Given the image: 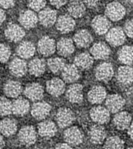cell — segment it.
<instances>
[{
    "label": "cell",
    "instance_id": "cell-16",
    "mask_svg": "<svg viewBox=\"0 0 133 149\" xmlns=\"http://www.w3.org/2000/svg\"><path fill=\"white\" fill-rule=\"evenodd\" d=\"M46 90L52 96L58 97L64 93L66 90V86L62 80L58 78H54L47 81Z\"/></svg>",
    "mask_w": 133,
    "mask_h": 149
},
{
    "label": "cell",
    "instance_id": "cell-2",
    "mask_svg": "<svg viewBox=\"0 0 133 149\" xmlns=\"http://www.w3.org/2000/svg\"><path fill=\"white\" fill-rule=\"evenodd\" d=\"M37 131L33 126H24L19 130L18 134L19 141L25 146L34 144L37 140Z\"/></svg>",
    "mask_w": 133,
    "mask_h": 149
},
{
    "label": "cell",
    "instance_id": "cell-25",
    "mask_svg": "<svg viewBox=\"0 0 133 149\" xmlns=\"http://www.w3.org/2000/svg\"><path fill=\"white\" fill-rule=\"evenodd\" d=\"M68 11L73 18H80L86 13V5L82 0H71L68 5Z\"/></svg>",
    "mask_w": 133,
    "mask_h": 149
},
{
    "label": "cell",
    "instance_id": "cell-50",
    "mask_svg": "<svg viewBox=\"0 0 133 149\" xmlns=\"http://www.w3.org/2000/svg\"><path fill=\"white\" fill-rule=\"evenodd\" d=\"M128 1L130 2V3H132L133 4V0H128Z\"/></svg>",
    "mask_w": 133,
    "mask_h": 149
},
{
    "label": "cell",
    "instance_id": "cell-36",
    "mask_svg": "<svg viewBox=\"0 0 133 149\" xmlns=\"http://www.w3.org/2000/svg\"><path fill=\"white\" fill-rule=\"evenodd\" d=\"M118 60L125 66H130L133 63V47L125 46L118 52Z\"/></svg>",
    "mask_w": 133,
    "mask_h": 149
},
{
    "label": "cell",
    "instance_id": "cell-49",
    "mask_svg": "<svg viewBox=\"0 0 133 149\" xmlns=\"http://www.w3.org/2000/svg\"><path fill=\"white\" fill-rule=\"evenodd\" d=\"M5 140H4V138L2 136V135L0 134V149H2L5 147Z\"/></svg>",
    "mask_w": 133,
    "mask_h": 149
},
{
    "label": "cell",
    "instance_id": "cell-22",
    "mask_svg": "<svg viewBox=\"0 0 133 149\" xmlns=\"http://www.w3.org/2000/svg\"><path fill=\"white\" fill-rule=\"evenodd\" d=\"M30 110V103L25 98H17L12 102V113L18 116L26 115Z\"/></svg>",
    "mask_w": 133,
    "mask_h": 149
},
{
    "label": "cell",
    "instance_id": "cell-30",
    "mask_svg": "<svg viewBox=\"0 0 133 149\" xmlns=\"http://www.w3.org/2000/svg\"><path fill=\"white\" fill-rule=\"evenodd\" d=\"M36 48L30 41H23L17 48V55L22 59H28L34 55Z\"/></svg>",
    "mask_w": 133,
    "mask_h": 149
},
{
    "label": "cell",
    "instance_id": "cell-1",
    "mask_svg": "<svg viewBox=\"0 0 133 149\" xmlns=\"http://www.w3.org/2000/svg\"><path fill=\"white\" fill-rule=\"evenodd\" d=\"M106 17L112 21L121 20L126 14V9L122 4L118 2H110L107 5L105 10Z\"/></svg>",
    "mask_w": 133,
    "mask_h": 149
},
{
    "label": "cell",
    "instance_id": "cell-32",
    "mask_svg": "<svg viewBox=\"0 0 133 149\" xmlns=\"http://www.w3.org/2000/svg\"><path fill=\"white\" fill-rule=\"evenodd\" d=\"M62 79L67 83H74L80 78V72L74 64H67L62 70Z\"/></svg>",
    "mask_w": 133,
    "mask_h": 149
},
{
    "label": "cell",
    "instance_id": "cell-35",
    "mask_svg": "<svg viewBox=\"0 0 133 149\" xmlns=\"http://www.w3.org/2000/svg\"><path fill=\"white\" fill-rule=\"evenodd\" d=\"M46 62L40 58H35L30 61L28 70L30 74L36 77H39L46 71Z\"/></svg>",
    "mask_w": 133,
    "mask_h": 149
},
{
    "label": "cell",
    "instance_id": "cell-43",
    "mask_svg": "<svg viewBox=\"0 0 133 149\" xmlns=\"http://www.w3.org/2000/svg\"><path fill=\"white\" fill-rule=\"evenodd\" d=\"M15 0H0V7L1 8H10L14 5Z\"/></svg>",
    "mask_w": 133,
    "mask_h": 149
},
{
    "label": "cell",
    "instance_id": "cell-27",
    "mask_svg": "<svg viewBox=\"0 0 133 149\" xmlns=\"http://www.w3.org/2000/svg\"><path fill=\"white\" fill-rule=\"evenodd\" d=\"M89 139L94 144H101L106 137V132L104 127L100 125H95L90 127L89 131Z\"/></svg>",
    "mask_w": 133,
    "mask_h": 149
},
{
    "label": "cell",
    "instance_id": "cell-40",
    "mask_svg": "<svg viewBox=\"0 0 133 149\" xmlns=\"http://www.w3.org/2000/svg\"><path fill=\"white\" fill-rule=\"evenodd\" d=\"M11 54V51L8 46L0 43V63H5L9 60Z\"/></svg>",
    "mask_w": 133,
    "mask_h": 149
},
{
    "label": "cell",
    "instance_id": "cell-19",
    "mask_svg": "<svg viewBox=\"0 0 133 149\" xmlns=\"http://www.w3.org/2000/svg\"><path fill=\"white\" fill-rule=\"evenodd\" d=\"M9 70L14 76L21 78L27 72L28 66L23 59L16 58L12 60L9 64Z\"/></svg>",
    "mask_w": 133,
    "mask_h": 149
},
{
    "label": "cell",
    "instance_id": "cell-17",
    "mask_svg": "<svg viewBox=\"0 0 133 149\" xmlns=\"http://www.w3.org/2000/svg\"><path fill=\"white\" fill-rule=\"evenodd\" d=\"M57 13L55 10L51 8H44L40 10L38 15V20L45 27L52 26L57 22Z\"/></svg>",
    "mask_w": 133,
    "mask_h": 149
},
{
    "label": "cell",
    "instance_id": "cell-6",
    "mask_svg": "<svg viewBox=\"0 0 133 149\" xmlns=\"http://www.w3.org/2000/svg\"><path fill=\"white\" fill-rule=\"evenodd\" d=\"M64 139L70 146H78L83 141V135L78 127H71L65 130Z\"/></svg>",
    "mask_w": 133,
    "mask_h": 149
},
{
    "label": "cell",
    "instance_id": "cell-11",
    "mask_svg": "<svg viewBox=\"0 0 133 149\" xmlns=\"http://www.w3.org/2000/svg\"><path fill=\"white\" fill-rule=\"evenodd\" d=\"M114 75L113 66L109 63H102L98 65L95 70V77L100 81L107 82Z\"/></svg>",
    "mask_w": 133,
    "mask_h": 149
},
{
    "label": "cell",
    "instance_id": "cell-48",
    "mask_svg": "<svg viewBox=\"0 0 133 149\" xmlns=\"http://www.w3.org/2000/svg\"><path fill=\"white\" fill-rule=\"evenodd\" d=\"M128 134H129V136H130V138H131L132 140L133 141V122L132 123H131L130 126L129 127Z\"/></svg>",
    "mask_w": 133,
    "mask_h": 149
},
{
    "label": "cell",
    "instance_id": "cell-15",
    "mask_svg": "<svg viewBox=\"0 0 133 149\" xmlns=\"http://www.w3.org/2000/svg\"><path fill=\"white\" fill-rule=\"evenodd\" d=\"M43 93L44 90L42 86L38 83L29 84L24 90L25 96L33 102L41 100L43 97Z\"/></svg>",
    "mask_w": 133,
    "mask_h": 149
},
{
    "label": "cell",
    "instance_id": "cell-3",
    "mask_svg": "<svg viewBox=\"0 0 133 149\" xmlns=\"http://www.w3.org/2000/svg\"><path fill=\"white\" fill-rule=\"evenodd\" d=\"M75 119L74 113L67 107L60 108L56 114V122L61 128H66L71 125Z\"/></svg>",
    "mask_w": 133,
    "mask_h": 149
},
{
    "label": "cell",
    "instance_id": "cell-31",
    "mask_svg": "<svg viewBox=\"0 0 133 149\" xmlns=\"http://www.w3.org/2000/svg\"><path fill=\"white\" fill-rule=\"evenodd\" d=\"M93 38L89 31L86 29L78 31L74 36V42L80 48H86L89 46L92 42Z\"/></svg>",
    "mask_w": 133,
    "mask_h": 149
},
{
    "label": "cell",
    "instance_id": "cell-20",
    "mask_svg": "<svg viewBox=\"0 0 133 149\" xmlns=\"http://www.w3.org/2000/svg\"><path fill=\"white\" fill-rule=\"evenodd\" d=\"M57 132V128L55 123L51 120H46L38 125V134L42 137L51 138Z\"/></svg>",
    "mask_w": 133,
    "mask_h": 149
},
{
    "label": "cell",
    "instance_id": "cell-10",
    "mask_svg": "<svg viewBox=\"0 0 133 149\" xmlns=\"http://www.w3.org/2000/svg\"><path fill=\"white\" fill-rule=\"evenodd\" d=\"M5 35L10 42H17L25 37V33L20 26L15 23H10L5 29Z\"/></svg>",
    "mask_w": 133,
    "mask_h": 149
},
{
    "label": "cell",
    "instance_id": "cell-28",
    "mask_svg": "<svg viewBox=\"0 0 133 149\" xmlns=\"http://www.w3.org/2000/svg\"><path fill=\"white\" fill-rule=\"evenodd\" d=\"M17 130V123L16 120L10 118H5L0 121V134L5 136H11Z\"/></svg>",
    "mask_w": 133,
    "mask_h": 149
},
{
    "label": "cell",
    "instance_id": "cell-45",
    "mask_svg": "<svg viewBox=\"0 0 133 149\" xmlns=\"http://www.w3.org/2000/svg\"><path fill=\"white\" fill-rule=\"evenodd\" d=\"M82 1L88 7L94 8L98 5L100 0H82Z\"/></svg>",
    "mask_w": 133,
    "mask_h": 149
},
{
    "label": "cell",
    "instance_id": "cell-4",
    "mask_svg": "<svg viewBox=\"0 0 133 149\" xmlns=\"http://www.w3.org/2000/svg\"><path fill=\"white\" fill-rule=\"evenodd\" d=\"M106 39L110 45L113 46H119L123 44L126 40V34H125L123 29L120 27H115L110 29L106 33Z\"/></svg>",
    "mask_w": 133,
    "mask_h": 149
},
{
    "label": "cell",
    "instance_id": "cell-33",
    "mask_svg": "<svg viewBox=\"0 0 133 149\" xmlns=\"http://www.w3.org/2000/svg\"><path fill=\"white\" fill-rule=\"evenodd\" d=\"M22 90V84L17 81H8L4 86V93L9 98H18Z\"/></svg>",
    "mask_w": 133,
    "mask_h": 149
},
{
    "label": "cell",
    "instance_id": "cell-24",
    "mask_svg": "<svg viewBox=\"0 0 133 149\" xmlns=\"http://www.w3.org/2000/svg\"><path fill=\"white\" fill-rule=\"evenodd\" d=\"M106 98V91L101 86H94L88 93V99L94 104H101Z\"/></svg>",
    "mask_w": 133,
    "mask_h": 149
},
{
    "label": "cell",
    "instance_id": "cell-5",
    "mask_svg": "<svg viewBox=\"0 0 133 149\" xmlns=\"http://www.w3.org/2000/svg\"><path fill=\"white\" fill-rule=\"evenodd\" d=\"M90 117L98 125H103L109 121L110 113L106 107L103 106H96L90 110Z\"/></svg>",
    "mask_w": 133,
    "mask_h": 149
},
{
    "label": "cell",
    "instance_id": "cell-39",
    "mask_svg": "<svg viewBox=\"0 0 133 149\" xmlns=\"http://www.w3.org/2000/svg\"><path fill=\"white\" fill-rule=\"evenodd\" d=\"M12 113V102L5 97H0V116Z\"/></svg>",
    "mask_w": 133,
    "mask_h": 149
},
{
    "label": "cell",
    "instance_id": "cell-42",
    "mask_svg": "<svg viewBox=\"0 0 133 149\" xmlns=\"http://www.w3.org/2000/svg\"><path fill=\"white\" fill-rule=\"evenodd\" d=\"M123 31L125 34L128 37L133 38V19H129L126 22L123 28Z\"/></svg>",
    "mask_w": 133,
    "mask_h": 149
},
{
    "label": "cell",
    "instance_id": "cell-29",
    "mask_svg": "<svg viewBox=\"0 0 133 149\" xmlns=\"http://www.w3.org/2000/svg\"><path fill=\"white\" fill-rule=\"evenodd\" d=\"M58 54L62 57L71 55L74 51V45L73 40L69 38H61L56 45Z\"/></svg>",
    "mask_w": 133,
    "mask_h": 149
},
{
    "label": "cell",
    "instance_id": "cell-12",
    "mask_svg": "<svg viewBox=\"0 0 133 149\" xmlns=\"http://www.w3.org/2000/svg\"><path fill=\"white\" fill-rule=\"evenodd\" d=\"M38 21V17L32 10H25L21 13L19 17V23L26 29H30L35 27Z\"/></svg>",
    "mask_w": 133,
    "mask_h": 149
},
{
    "label": "cell",
    "instance_id": "cell-51",
    "mask_svg": "<svg viewBox=\"0 0 133 149\" xmlns=\"http://www.w3.org/2000/svg\"><path fill=\"white\" fill-rule=\"evenodd\" d=\"M127 149H133V148H127Z\"/></svg>",
    "mask_w": 133,
    "mask_h": 149
},
{
    "label": "cell",
    "instance_id": "cell-46",
    "mask_svg": "<svg viewBox=\"0 0 133 149\" xmlns=\"http://www.w3.org/2000/svg\"><path fill=\"white\" fill-rule=\"evenodd\" d=\"M54 149H73L70 145L67 144V143H60V144L57 145Z\"/></svg>",
    "mask_w": 133,
    "mask_h": 149
},
{
    "label": "cell",
    "instance_id": "cell-14",
    "mask_svg": "<svg viewBox=\"0 0 133 149\" xmlns=\"http://www.w3.org/2000/svg\"><path fill=\"white\" fill-rule=\"evenodd\" d=\"M38 51L42 55L50 56L55 52L56 44L55 41L51 37H42L38 42L37 45Z\"/></svg>",
    "mask_w": 133,
    "mask_h": 149
},
{
    "label": "cell",
    "instance_id": "cell-47",
    "mask_svg": "<svg viewBox=\"0 0 133 149\" xmlns=\"http://www.w3.org/2000/svg\"><path fill=\"white\" fill-rule=\"evenodd\" d=\"M5 18H6V15H5V13L2 8H0V25L3 23L4 21L5 20Z\"/></svg>",
    "mask_w": 133,
    "mask_h": 149
},
{
    "label": "cell",
    "instance_id": "cell-23",
    "mask_svg": "<svg viewBox=\"0 0 133 149\" xmlns=\"http://www.w3.org/2000/svg\"><path fill=\"white\" fill-rule=\"evenodd\" d=\"M117 79L121 84L127 86L133 82V69L130 66H122L118 68Z\"/></svg>",
    "mask_w": 133,
    "mask_h": 149
},
{
    "label": "cell",
    "instance_id": "cell-38",
    "mask_svg": "<svg viewBox=\"0 0 133 149\" xmlns=\"http://www.w3.org/2000/svg\"><path fill=\"white\" fill-rule=\"evenodd\" d=\"M124 142L117 136H112L107 138L105 142V149H123Z\"/></svg>",
    "mask_w": 133,
    "mask_h": 149
},
{
    "label": "cell",
    "instance_id": "cell-7",
    "mask_svg": "<svg viewBox=\"0 0 133 149\" xmlns=\"http://www.w3.org/2000/svg\"><path fill=\"white\" fill-rule=\"evenodd\" d=\"M51 107L48 103L45 102H36L31 107V115L37 120H42L50 114Z\"/></svg>",
    "mask_w": 133,
    "mask_h": 149
},
{
    "label": "cell",
    "instance_id": "cell-44",
    "mask_svg": "<svg viewBox=\"0 0 133 149\" xmlns=\"http://www.w3.org/2000/svg\"><path fill=\"white\" fill-rule=\"evenodd\" d=\"M67 1L68 0H50V3L54 7L59 8L66 5L67 3Z\"/></svg>",
    "mask_w": 133,
    "mask_h": 149
},
{
    "label": "cell",
    "instance_id": "cell-8",
    "mask_svg": "<svg viewBox=\"0 0 133 149\" xmlns=\"http://www.w3.org/2000/svg\"><path fill=\"white\" fill-rule=\"evenodd\" d=\"M106 106L109 111L112 113H117L124 107L125 99L121 95L112 94L106 98Z\"/></svg>",
    "mask_w": 133,
    "mask_h": 149
},
{
    "label": "cell",
    "instance_id": "cell-9",
    "mask_svg": "<svg viewBox=\"0 0 133 149\" xmlns=\"http://www.w3.org/2000/svg\"><path fill=\"white\" fill-rule=\"evenodd\" d=\"M91 26L94 29V32L99 35L106 34L110 30L111 22L109 19L103 15H98L93 19L91 22Z\"/></svg>",
    "mask_w": 133,
    "mask_h": 149
},
{
    "label": "cell",
    "instance_id": "cell-21",
    "mask_svg": "<svg viewBox=\"0 0 133 149\" xmlns=\"http://www.w3.org/2000/svg\"><path fill=\"white\" fill-rule=\"evenodd\" d=\"M91 55L98 60H105L109 58L111 53L110 48L106 43L102 42H97L91 48Z\"/></svg>",
    "mask_w": 133,
    "mask_h": 149
},
{
    "label": "cell",
    "instance_id": "cell-37",
    "mask_svg": "<svg viewBox=\"0 0 133 149\" xmlns=\"http://www.w3.org/2000/svg\"><path fill=\"white\" fill-rule=\"evenodd\" d=\"M48 66L49 70L54 73H58L62 71L66 66V61L61 58H54L48 60Z\"/></svg>",
    "mask_w": 133,
    "mask_h": 149
},
{
    "label": "cell",
    "instance_id": "cell-34",
    "mask_svg": "<svg viewBox=\"0 0 133 149\" xmlns=\"http://www.w3.org/2000/svg\"><path fill=\"white\" fill-rule=\"evenodd\" d=\"M93 63V57L87 52L81 53L74 58V65L80 70H89L92 66Z\"/></svg>",
    "mask_w": 133,
    "mask_h": 149
},
{
    "label": "cell",
    "instance_id": "cell-26",
    "mask_svg": "<svg viewBox=\"0 0 133 149\" xmlns=\"http://www.w3.org/2000/svg\"><path fill=\"white\" fill-rule=\"evenodd\" d=\"M132 117L128 112L121 111L117 113L114 116L113 123L118 130H126L128 129L131 125Z\"/></svg>",
    "mask_w": 133,
    "mask_h": 149
},
{
    "label": "cell",
    "instance_id": "cell-13",
    "mask_svg": "<svg viewBox=\"0 0 133 149\" xmlns=\"http://www.w3.org/2000/svg\"><path fill=\"white\" fill-rule=\"evenodd\" d=\"M66 98L69 102L80 104L83 100V86L80 84H74L68 88L66 94Z\"/></svg>",
    "mask_w": 133,
    "mask_h": 149
},
{
    "label": "cell",
    "instance_id": "cell-41",
    "mask_svg": "<svg viewBox=\"0 0 133 149\" xmlns=\"http://www.w3.org/2000/svg\"><path fill=\"white\" fill-rule=\"evenodd\" d=\"M28 5L31 10L39 11L46 6V0H28Z\"/></svg>",
    "mask_w": 133,
    "mask_h": 149
},
{
    "label": "cell",
    "instance_id": "cell-18",
    "mask_svg": "<svg viewBox=\"0 0 133 149\" xmlns=\"http://www.w3.org/2000/svg\"><path fill=\"white\" fill-rule=\"evenodd\" d=\"M75 21L70 15H62L57 19V29L62 34H67L74 30Z\"/></svg>",
    "mask_w": 133,
    "mask_h": 149
}]
</instances>
